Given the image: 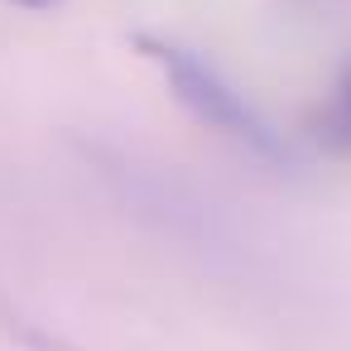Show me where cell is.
Returning a JSON list of instances; mask_svg holds the SVG:
<instances>
[{"label": "cell", "mask_w": 351, "mask_h": 351, "mask_svg": "<svg viewBox=\"0 0 351 351\" xmlns=\"http://www.w3.org/2000/svg\"><path fill=\"white\" fill-rule=\"evenodd\" d=\"M10 332L20 337L25 351H82V346H73L68 337H58V332H49V327H34V322H15V317H10Z\"/></svg>", "instance_id": "obj_3"}, {"label": "cell", "mask_w": 351, "mask_h": 351, "mask_svg": "<svg viewBox=\"0 0 351 351\" xmlns=\"http://www.w3.org/2000/svg\"><path fill=\"white\" fill-rule=\"evenodd\" d=\"M15 5H25V10H53L58 0H15Z\"/></svg>", "instance_id": "obj_4"}, {"label": "cell", "mask_w": 351, "mask_h": 351, "mask_svg": "<svg viewBox=\"0 0 351 351\" xmlns=\"http://www.w3.org/2000/svg\"><path fill=\"white\" fill-rule=\"evenodd\" d=\"M130 44H135L159 73H164L173 101H178L197 125H207V130H217V135L245 145L250 154L289 159L284 135H279V130H274V125L245 101V92H236V87H231V82H226L202 53H193V49L173 44V39H164V34H135Z\"/></svg>", "instance_id": "obj_1"}, {"label": "cell", "mask_w": 351, "mask_h": 351, "mask_svg": "<svg viewBox=\"0 0 351 351\" xmlns=\"http://www.w3.org/2000/svg\"><path fill=\"white\" fill-rule=\"evenodd\" d=\"M317 140L337 154H351V68L337 77L332 97L317 111Z\"/></svg>", "instance_id": "obj_2"}]
</instances>
